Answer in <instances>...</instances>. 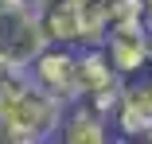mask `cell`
<instances>
[{"mask_svg": "<svg viewBox=\"0 0 152 144\" xmlns=\"http://www.w3.org/2000/svg\"><path fill=\"white\" fill-rule=\"evenodd\" d=\"M144 8H148V12H152V0H144Z\"/></svg>", "mask_w": 152, "mask_h": 144, "instance_id": "obj_9", "label": "cell"}, {"mask_svg": "<svg viewBox=\"0 0 152 144\" xmlns=\"http://www.w3.org/2000/svg\"><path fill=\"white\" fill-rule=\"evenodd\" d=\"M43 51L47 39L39 31L31 0H0V66L8 74H27Z\"/></svg>", "mask_w": 152, "mask_h": 144, "instance_id": "obj_2", "label": "cell"}, {"mask_svg": "<svg viewBox=\"0 0 152 144\" xmlns=\"http://www.w3.org/2000/svg\"><path fill=\"white\" fill-rule=\"evenodd\" d=\"M66 105L47 97L27 74H8L0 86V136L12 144H51Z\"/></svg>", "mask_w": 152, "mask_h": 144, "instance_id": "obj_1", "label": "cell"}, {"mask_svg": "<svg viewBox=\"0 0 152 144\" xmlns=\"http://www.w3.org/2000/svg\"><path fill=\"white\" fill-rule=\"evenodd\" d=\"M74 74H78V51L74 47H47L27 66V78L58 105H74Z\"/></svg>", "mask_w": 152, "mask_h": 144, "instance_id": "obj_4", "label": "cell"}, {"mask_svg": "<svg viewBox=\"0 0 152 144\" xmlns=\"http://www.w3.org/2000/svg\"><path fill=\"white\" fill-rule=\"evenodd\" d=\"M102 55L109 70L121 78V82H133L148 70V59H152V39L144 31V23H125V27H109V35L102 43Z\"/></svg>", "mask_w": 152, "mask_h": 144, "instance_id": "obj_3", "label": "cell"}, {"mask_svg": "<svg viewBox=\"0 0 152 144\" xmlns=\"http://www.w3.org/2000/svg\"><path fill=\"white\" fill-rule=\"evenodd\" d=\"M137 144H152V129H148V132H144V136H140Z\"/></svg>", "mask_w": 152, "mask_h": 144, "instance_id": "obj_7", "label": "cell"}, {"mask_svg": "<svg viewBox=\"0 0 152 144\" xmlns=\"http://www.w3.org/2000/svg\"><path fill=\"white\" fill-rule=\"evenodd\" d=\"M144 31H148V39H152V12L144 16Z\"/></svg>", "mask_w": 152, "mask_h": 144, "instance_id": "obj_6", "label": "cell"}, {"mask_svg": "<svg viewBox=\"0 0 152 144\" xmlns=\"http://www.w3.org/2000/svg\"><path fill=\"white\" fill-rule=\"evenodd\" d=\"M4 82H8V70H4V66H0V86H4Z\"/></svg>", "mask_w": 152, "mask_h": 144, "instance_id": "obj_8", "label": "cell"}, {"mask_svg": "<svg viewBox=\"0 0 152 144\" xmlns=\"http://www.w3.org/2000/svg\"><path fill=\"white\" fill-rule=\"evenodd\" d=\"M55 144H113L109 140V121L82 109V105H70L63 113L58 132H55Z\"/></svg>", "mask_w": 152, "mask_h": 144, "instance_id": "obj_5", "label": "cell"}]
</instances>
